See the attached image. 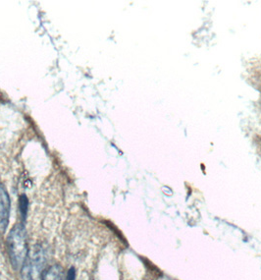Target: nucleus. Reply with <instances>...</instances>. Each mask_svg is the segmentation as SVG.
<instances>
[{"label": "nucleus", "instance_id": "1", "mask_svg": "<svg viewBox=\"0 0 261 280\" xmlns=\"http://www.w3.org/2000/svg\"><path fill=\"white\" fill-rule=\"evenodd\" d=\"M7 249L12 266L22 268L29 255L27 235L23 225L18 224L12 228L7 237Z\"/></svg>", "mask_w": 261, "mask_h": 280}, {"label": "nucleus", "instance_id": "2", "mask_svg": "<svg viewBox=\"0 0 261 280\" xmlns=\"http://www.w3.org/2000/svg\"><path fill=\"white\" fill-rule=\"evenodd\" d=\"M48 257L45 248L35 245L29 253L21 271L23 280H45Z\"/></svg>", "mask_w": 261, "mask_h": 280}, {"label": "nucleus", "instance_id": "3", "mask_svg": "<svg viewBox=\"0 0 261 280\" xmlns=\"http://www.w3.org/2000/svg\"><path fill=\"white\" fill-rule=\"evenodd\" d=\"M10 198L6 188L0 184V232L5 233L9 223Z\"/></svg>", "mask_w": 261, "mask_h": 280}, {"label": "nucleus", "instance_id": "4", "mask_svg": "<svg viewBox=\"0 0 261 280\" xmlns=\"http://www.w3.org/2000/svg\"><path fill=\"white\" fill-rule=\"evenodd\" d=\"M45 280H66L63 268L60 265L51 266L46 273Z\"/></svg>", "mask_w": 261, "mask_h": 280}, {"label": "nucleus", "instance_id": "5", "mask_svg": "<svg viewBox=\"0 0 261 280\" xmlns=\"http://www.w3.org/2000/svg\"><path fill=\"white\" fill-rule=\"evenodd\" d=\"M28 208H29L28 198L25 195L21 196V198H20V211H21V215H22L23 220L26 219V216L28 214Z\"/></svg>", "mask_w": 261, "mask_h": 280}, {"label": "nucleus", "instance_id": "6", "mask_svg": "<svg viewBox=\"0 0 261 280\" xmlns=\"http://www.w3.org/2000/svg\"><path fill=\"white\" fill-rule=\"evenodd\" d=\"M66 280H76V270H75L74 267H71V268L68 270Z\"/></svg>", "mask_w": 261, "mask_h": 280}]
</instances>
